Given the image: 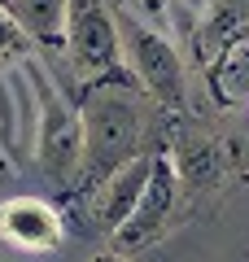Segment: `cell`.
<instances>
[{"label":"cell","instance_id":"obj_1","mask_svg":"<svg viewBox=\"0 0 249 262\" xmlns=\"http://www.w3.org/2000/svg\"><path fill=\"white\" fill-rule=\"evenodd\" d=\"M83 114V166H79V188H101L118 166H127L140 153L144 140V114L131 92L127 75L88 83V96L79 105Z\"/></svg>","mask_w":249,"mask_h":262},{"label":"cell","instance_id":"obj_2","mask_svg":"<svg viewBox=\"0 0 249 262\" xmlns=\"http://www.w3.org/2000/svg\"><path fill=\"white\" fill-rule=\"evenodd\" d=\"M27 75L35 83V101H39V131H35V162L53 184H74L83 166V114L79 105H70L48 75L35 61H27Z\"/></svg>","mask_w":249,"mask_h":262},{"label":"cell","instance_id":"obj_3","mask_svg":"<svg viewBox=\"0 0 249 262\" xmlns=\"http://www.w3.org/2000/svg\"><path fill=\"white\" fill-rule=\"evenodd\" d=\"M66 53L83 83H101V79L122 75V27L105 0H70V18H66Z\"/></svg>","mask_w":249,"mask_h":262},{"label":"cell","instance_id":"obj_4","mask_svg":"<svg viewBox=\"0 0 249 262\" xmlns=\"http://www.w3.org/2000/svg\"><path fill=\"white\" fill-rule=\"evenodd\" d=\"M118 27H122V48H127V61L136 70L140 88L153 101H162L166 110H184V57H179L175 39L166 31L144 27L140 18H127Z\"/></svg>","mask_w":249,"mask_h":262},{"label":"cell","instance_id":"obj_5","mask_svg":"<svg viewBox=\"0 0 249 262\" xmlns=\"http://www.w3.org/2000/svg\"><path fill=\"white\" fill-rule=\"evenodd\" d=\"M179 192H184V184H179V170H175V162H171V149H157L140 206L131 210V219L110 236L114 249L118 253H136L140 245L157 241L162 227L171 223V214H175V206H179Z\"/></svg>","mask_w":249,"mask_h":262},{"label":"cell","instance_id":"obj_6","mask_svg":"<svg viewBox=\"0 0 249 262\" xmlns=\"http://www.w3.org/2000/svg\"><path fill=\"white\" fill-rule=\"evenodd\" d=\"M66 236L61 219L48 201L39 196H13L0 206V241H9L13 249H27V253H48L57 249Z\"/></svg>","mask_w":249,"mask_h":262},{"label":"cell","instance_id":"obj_7","mask_svg":"<svg viewBox=\"0 0 249 262\" xmlns=\"http://www.w3.org/2000/svg\"><path fill=\"white\" fill-rule=\"evenodd\" d=\"M149 170H153V153H136L127 166H118L101 188H96V201H92V219L105 236H114L122 223L131 219V210L140 206L149 184Z\"/></svg>","mask_w":249,"mask_h":262},{"label":"cell","instance_id":"obj_8","mask_svg":"<svg viewBox=\"0 0 249 262\" xmlns=\"http://www.w3.org/2000/svg\"><path fill=\"white\" fill-rule=\"evenodd\" d=\"M210 96L219 105H240L249 101V22L236 27L210 57Z\"/></svg>","mask_w":249,"mask_h":262},{"label":"cell","instance_id":"obj_9","mask_svg":"<svg viewBox=\"0 0 249 262\" xmlns=\"http://www.w3.org/2000/svg\"><path fill=\"white\" fill-rule=\"evenodd\" d=\"M171 162H175L179 184H184L188 192H214V188L223 184V170H227L223 149L210 140V136H201V131H184V136H175Z\"/></svg>","mask_w":249,"mask_h":262},{"label":"cell","instance_id":"obj_10","mask_svg":"<svg viewBox=\"0 0 249 262\" xmlns=\"http://www.w3.org/2000/svg\"><path fill=\"white\" fill-rule=\"evenodd\" d=\"M13 18L27 27L31 39L39 44H66V18H70V0H13Z\"/></svg>","mask_w":249,"mask_h":262},{"label":"cell","instance_id":"obj_11","mask_svg":"<svg viewBox=\"0 0 249 262\" xmlns=\"http://www.w3.org/2000/svg\"><path fill=\"white\" fill-rule=\"evenodd\" d=\"M27 39H31L27 27L13 18V9L0 5V61H5V57H22L27 53Z\"/></svg>","mask_w":249,"mask_h":262},{"label":"cell","instance_id":"obj_12","mask_svg":"<svg viewBox=\"0 0 249 262\" xmlns=\"http://www.w3.org/2000/svg\"><path fill=\"white\" fill-rule=\"evenodd\" d=\"M88 262H136V258H127V253L114 249V253H96V258H88Z\"/></svg>","mask_w":249,"mask_h":262},{"label":"cell","instance_id":"obj_13","mask_svg":"<svg viewBox=\"0 0 249 262\" xmlns=\"http://www.w3.org/2000/svg\"><path fill=\"white\" fill-rule=\"evenodd\" d=\"M0 5H5V9H9V5H13V0H0Z\"/></svg>","mask_w":249,"mask_h":262}]
</instances>
